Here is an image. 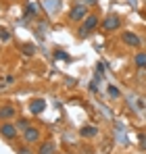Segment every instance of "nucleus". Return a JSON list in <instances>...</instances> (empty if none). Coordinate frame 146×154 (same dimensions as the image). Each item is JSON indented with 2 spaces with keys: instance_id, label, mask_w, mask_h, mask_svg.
<instances>
[{
  "instance_id": "1",
  "label": "nucleus",
  "mask_w": 146,
  "mask_h": 154,
  "mask_svg": "<svg viewBox=\"0 0 146 154\" xmlns=\"http://www.w3.org/2000/svg\"><path fill=\"white\" fill-rule=\"evenodd\" d=\"M96 25H98V15L90 13V15L84 19V23H81V27H79V31H77V33H79V38H86V35H88V33H90Z\"/></svg>"
},
{
  "instance_id": "2",
  "label": "nucleus",
  "mask_w": 146,
  "mask_h": 154,
  "mask_svg": "<svg viewBox=\"0 0 146 154\" xmlns=\"http://www.w3.org/2000/svg\"><path fill=\"white\" fill-rule=\"evenodd\" d=\"M88 15H90V13H88V6H86V4H75L71 11H69V19H71L73 23H79V21H84Z\"/></svg>"
},
{
  "instance_id": "3",
  "label": "nucleus",
  "mask_w": 146,
  "mask_h": 154,
  "mask_svg": "<svg viewBox=\"0 0 146 154\" xmlns=\"http://www.w3.org/2000/svg\"><path fill=\"white\" fill-rule=\"evenodd\" d=\"M119 27H121V17L119 15H106L102 19V29L104 31H115Z\"/></svg>"
},
{
  "instance_id": "4",
  "label": "nucleus",
  "mask_w": 146,
  "mask_h": 154,
  "mask_svg": "<svg viewBox=\"0 0 146 154\" xmlns=\"http://www.w3.org/2000/svg\"><path fill=\"white\" fill-rule=\"evenodd\" d=\"M121 40H123V44H127V46H132V48H140V46H142L140 35H138V33H134V31H123V33H121Z\"/></svg>"
},
{
  "instance_id": "5",
  "label": "nucleus",
  "mask_w": 146,
  "mask_h": 154,
  "mask_svg": "<svg viewBox=\"0 0 146 154\" xmlns=\"http://www.w3.org/2000/svg\"><path fill=\"white\" fill-rule=\"evenodd\" d=\"M40 137H42V131L38 127H27L23 131V140L27 144H36V142H40Z\"/></svg>"
},
{
  "instance_id": "6",
  "label": "nucleus",
  "mask_w": 146,
  "mask_h": 154,
  "mask_svg": "<svg viewBox=\"0 0 146 154\" xmlns=\"http://www.w3.org/2000/svg\"><path fill=\"white\" fill-rule=\"evenodd\" d=\"M17 133H19V129H17V125H13V123H4V125L0 127V135L6 137V140L17 137Z\"/></svg>"
},
{
  "instance_id": "7",
  "label": "nucleus",
  "mask_w": 146,
  "mask_h": 154,
  "mask_svg": "<svg viewBox=\"0 0 146 154\" xmlns=\"http://www.w3.org/2000/svg\"><path fill=\"white\" fill-rule=\"evenodd\" d=\"M44 110H46V100H42V98H36L33 102L29 104V112L31 115H40Z\"/></svg>"
},
{
  "instance_id": "8",
  "label": "nucleus",
  "mask_w": 146,
  "mask_h": 154,
  "mask_svg": "<svg viewBox=\"0 0 146 154\" xmlns=\"http://www.w3.org/2000/svg\"><path fill=\"white\" fill-rule=\"evenodd\" d=\"M0 117H2V119H13V117H17V110H15V106H11V104H4V106H0Z\"/></svg>"
},
{
  "instance_id": "9",
  "label": "nucleus",
  "mask_w": 146,
  "mask_h": 154,
  "mask_svg": "<svg viewBox=\"0 0 146 154\" xmlns=\"http://www.w3.org/2000/svg\"><path fill=\"white\" fill-rule=\"evenodd\" d=\"M54 152H56L54 142H44V144L38 148V154H54Z\"/></svg>"
},
{
  "instance_id": "10",
  "label": "nucleus",
  "mask_w": 146,
  "mask_h": 154,
  "mask_svg": "<svg viewBox=\"0 0 146 154\" xmlns=\"http://www.w3.org/2000/svg\"><path fill=\"white\" fill-rule=\"evenodd\" d=\"M25 17H27V19H33V17H38V4H36L33 0H29V2H27V11H25Z\"/></svg>"
},
{
  "instance_id": "11",
  "label": "nucleus",
  "mask_w": 146,
  "mask_h": 154,
  "mask_svg": "<svg viewBox=\"0 0 146 154\" xmlns=\"http://www.w3.org/2000/svg\"><path fill=\"white\" fill-rule=\"evenodd\" d=\"M81 137H96V133H98V129L94 127V125H84L81 127Z\"/></svg>"
},
{
  "instance_id": "12",
  "label": "nucleus",
  "mask_w": 146,
  "mask_h": 154,
  "mask_svg": "<svg viewBox=\"0 0 146 154\" xmlns=\"http://www.w3.org/2000/svg\"><path fill=\"white\" fill-rule=\"evenodd\" d=\"M134 63H136V67L146 69V52H138V54L134 56Z\"/></svg>"
},
{
  "instance_id": "13",
  "label": "nucleus",
  "mask_w": 146,
  "mask_h": 154,
  "mask_svg": "<svg viewBox=\"0 0 146 154\" xmlns=\"http://www.w3.org/2000/svg\"><path fill=\"white\" fill-rule=\"evenodd\" d=\"M21 50H23L25 56H33V54H36V46H33V44H23Z\"/></svg>"
},
{
  "instance_id": "14",
  "label": "nucleus",
  "mask_w": 146,
  "mask_h": 154,
  "mask_svg": "<svg viewBox=\"0 0 146 154\" xmlns=\"http://www.w3.org/2000/svg\"><path fill=\"white\" fill-rule=\"evenodd\" d=\"M109 96H111V98H119V96H121L119 88H115V85H109Z\"/></svg>"
},
{
  "instance_id": "15",
  "label": "nucleus",
  "mask_w": 146,
  "mask_h": 154,
  "mask_svg": "<svg viewBox=\"0 0 146 154\" xmlns=\"http://www.w3.org/2000/svg\"><path fill=\"white\" fill-rule=\"evenodd\" d=\"M27 127H29V121H27V119H19V121H17V129H19V131H25Z\"/></svg>"
},
{
  "instance_id": "16",
  "label": "nucleus",
  "mask_w": 146,
  "mask_h": 154,
  "mask_svg": "<svg viewBox=\"0 0 146 154\" xmlns=\"http://www.w3.org/2000/svg\"><path fill=\"white\" fill-rule=\"evenodd\" d=\"M54 56H56V58H61V60H71V58H69V54H67V52H63V50H56V52H54Z\"/></svg>"
},
{
  "instance_id": "17",
  "label": "nucleus",
  "mask_w": 146,
  "mask_h": 154,
  "mask_svg": "<svg viewBox=\"0 0 146 154\" xmlns=\"http://www.w3.org/2000/svg\"><path fill=\"white\" fill-rule=\"evenodd\" d=\"M0 40H2V42H8V40H11V33H8L6 29H0Z\"/></svg>"
},
{
  "instance_id": "18",
  "label": "nucleus",
  "mask_w": 146,
  "mask_h": 154,
  "mask_svg": "<svg viewBox=\"0 0 146 154\" xmlns=\"http://www.w3.org/2000/svg\"><path fill=\"white\" fill-rule=\"evenodd\" d=\"M17 154H33V150H29L27 146H23V148H19V150H17Z\"/></svg>"
},
{
  "instance_id": "19",
  "label": "nucleus",
  "mask_w": 146,
  "mask_h": 154,
  "mask_svg": "<svg viewBox=\"0 0 146 154\" xmlns=\"http://www.w3.org/2000/svg\"><path fill=\"white\" fill-rule=\"evenodd\" d=\"M104 67H106V65H104V63H98V65H96L98 73H104Z\"/></svg>"
},
{
  "instance_id": "20",
  "label": "nucleus",
  "mask_w": 146,
  "mask_h": 154,
  "mask_svg": "<svg viewBox=\"0 0 146 154\" xmlns=\"http://www.w3.org/2000/svg\"><path fill=\"white\" fill-rule=\"evenodd\" d=\"M140 142H142V146H144V150H146V135H144V133L140 135Z\"/></svg>"
},
{
  "instance_id": "21",
  "label": "nucleus",
  "mask_w": 146,
  "mask_h": 154,
  "mask_svg": "<svg viewBox=\"0 0 146 154\" xmlns=\"http://www.w3.org/2000/svg\"><path fill=\"white\" fill-rule=\"evenodd\" d=\"M94 2H96V0H86V4H94Z\"/></svg>"
}]
</instances>
